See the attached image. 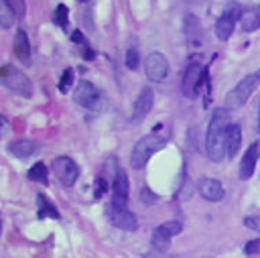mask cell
<instances>
[{
    "mask_svg": "<svg viewBox=\"0 0 260 258\" xmlns=\"http://www.w3.org/2000/svg\"><path fill=\"white\" fill-rule=\"evenodd\" d=\"M230 110L217 108L211 114L209 126H207V136H205V150L209 160L221 163L225 158V132L230 128Z\"/></svg>",
    "mask_w": 260,
    "mask_h": 258,
    "instance_id": "6da1fadb",
    "label": "cell"
},
{
    "mask_svg": "<svg viewBox=\"0 0 260 258\" xmlns=\"http://www.w3.org/2000/svg\"><path fill=\"white\" fill-rule=\"evenodd\" d=\"M165 144H167V138H162V136L156 134V132H152V134L140 138V140L134 144L132 152H130V167H132V169H142V167L150 160V156H152L156 150H160Z\"/></svg>",
    "mask_w": 260,
    "mask_h": 258,
    "instance_id": "7a4b0ae2",
    "label": "cell"
},
{
    "mask_svg": "<svg viewBox=\"0 0 260 258\" xmlns=\"http://www.w3.org/2000/svg\"><path fill=\"white\" fill-rule=\"evenodd\" d=\"M258 83H260V71H254V73L246 75L242 81L236 83L234 89L228 91V95H225V108H228V110H238V108H242V106L250 100V95H252V91L258 87Z\"/></svg>",
    "mask_w": 260,
    "mask_h": 258,
    "instance_id": "3957f363",
    "label": "cell"
},
{
    "mask_svg": "<svg viewBox=\"0 0 260 258\" xmlns=\"http://www.w3.org/2000/svg\"><path fill=\"white\" fill-rule=\"evenodd\" d=\"M0 81L6 89H10L12 93L16 95H22V98H30L32 95V85H30V79L26 77L24 71L12 67V65H2L0 69Z\"/></svg>",
    "mask_w": 260,
    "mask_h": 258,
    "instance_id": "277c9868",
    "label": "cell"
},
{
    "mask_svg": "<svg viewBox=\"0 0 260 258\" xmlns=\"http://www.w3.org/2000/svg\"><path fill=\"white\" fill-rule=\"evenodd\" d=\"M73 102H75L77 106H83V108L93 110V112H100V110L104 108L102 91H100L91 81H85V79H81V81L75 85Z\"/></svg>",
    "mask_w": 260,
    "mask_h": 258,
    "instance_id": "5b68a950",
    "label": "cell"
},
{
    "mask_svg": "<svg viewBox=\"0 0 260 258\" xmlns=\"http://www.w3.org/2000/svg\"><path fill=\"white\" fill-rule=\"evenodd\" d=\"M205 75H207V67H203L201 63L193 61L187 65L185 73H183V81H181V91L185 98H195L201 89V85H205Z\"/></svg>",
    "mask_w": 260,
    "mask_h": 258,
    "instance_id": "8992f818",
    "label": "cell"
},
{
    "mask_svg": "<svg viewBox=\"0 0 260 258\" xmlns=\"http://www.w3.org/2000/svg\"><path fill=\"white\" fill-rule=\"evenodd\" d=\"M242 8H240V4H230L225 10H223V14L217 18V22H215V37L219 39V41H228L230 37H232V33H234V28H236V22L242 18Z\"/></svg>",
    "mask_w": 260,
    "mask_h": 258,
    "instance_id": "52a82bcc",
    "label": "cell"
},
{
    "mask_svg": "<svg viewBox=\"0 0 260 258\" xmlns=\"http://www.w3.org/2000/svg\"><path fill=\"white\" fill-rule=\"evenodd\" d=\"M51 169H53L55 177L59 179V183L65 185V187H71L77 181V177H79V167L69 156H57V158H53Z\"/></svg>",
    "mask_w": 260,
    "mask_h": 258,
    "instance_id": "ba28073f",
    "label": "cell"
},
{
    "mask_svg": "<svg viewBox=\"0 0 260 258\" xmlns=\"http://www.w3.org/2000/svg\"><path fill=\"white\" fill-rule=\"evenodd\" d=\"M106 215H108V219H110V223L114 228H120L124 232H134L138 228V217L132 211H128L126 207L110 203L108 209H106Z\"/></svg>",
    "mask_w": 260,
    "mask_h": 258,
    "instance_id": "9c48e42d",
    "label": "cell"
},
{
    "mask_svg": "<svg viewBox=\"0 0 260 258\" xmlns=\"http://www.w3.org/2000/svg\"><path fill=\"white\" fill-rule=\"evenodd\" d=\"M181 230H183L181 221H165V223H160L152 232V238H150L152 248L158 250V252H165L169 248V244H171V238L177 236V234H181Z\"/></svg>",
    "mask_w": 260,
    "mask_h": 258,
    "instance_id": "30bf717a",
    "label": "cell"
},
{
    "mask_svg": "<svg viewBox=\"0 0 260 258\" xmlns=\"http://www.w3.org/2000/svg\"><path fill=\"white\" fill-rule=\"evenodd\" d=\"M144 73H146L148 81H154V83L162 81V79L167 77V73H169V61H167V57H165L162 53H158V51L150 53V55L146 57Z\"/></svg>",
    "mask_w": 260,
    "mask_h": 258,
    "instance_id": "8fae6325",
    "label": "cell"
},
{
    "mask_svg": "<svg viewBox=\"0 0 260 258\" xmlns=\"http://www.w3.org/2000/svg\"><path fill=\"white\" fill-rule=\"evenodd\" d=\"M152 102H154V93L150 87H142L138 98L134 100V106H132V122H142L148 112L152 110Z\"/></svg>",
    "mask_w": 260,
    "mask_h": 258,
    "instance_id": "7c38bea8",
    "label": "cell"
},
{
    "mask_svg": "<svg viewBox=\"0 0 260 258\" xmlns=\"http://www.w3.org/2000/svg\"><path fill=\"white\" fill-rule=\"evenodd\" d=\"M128 193H130V185H128V177L124 171H118L112 183V203L126 207L128 203Z\"/></svg>",
    "mask_w": 260,
    "mask_h": 258,
    "instance_id": "4fadbf2b",
    "label": "cell"
},
{
    "mask_svg": "<svg viewBox=\"0 0 260 258\" xmlns=\"http://www.w3.org/2000/svg\"><path fill=\"white\" fill-rule=\"evenodd\" d=\"M199 195L203 199L215 203V201H221L223 199L225 191H223V185L217 179H213V177H201L199 179Z\"/></svg>",
    "mask_w": 260,
    "mask_h": 258,
    "instance_id": "5bb4252c",
    "label": "cell"
},
{
    "mask_svg": "<svg viewBox=\"0 0 260 258\" xmlns=\"http://www.w3.org/2000/svg\"><path fill=\"white\" fill-rule=\"evenodd\" d=\"M183 33H185L187 45L191 49H197L201 45V22L195 14H187L183 18Z\"/></svg>",
    "mask_w": 260,
    "mask_h": 258,
    "instance_id": "9a60e30c",
    "label": "cell"
},
{
    "mask_svg": "<svg viewBox=\"0 0 260 258\" xmlns=\"http://www.w3.org/2000/svg\"><path fill=\"white\" fill-rule=\"evenodd\" d=\"M258 154H260V144L258 142H252L248 146V150L244 152V158H242V165H240V179H250L254 175V169H256V163H258Z\"/></svg>",
    "mask_w": 260,
    "mask_h": 258,
    "instance_id": "2e32d148",
    "label": "cell"
},
{
    "mask_svg": "<svg viewBox=\"0 0 260 258\" xmlns=\"http://www.w3.org/2000/svg\"><path fill=\"white\" fill-rule=\"evenodd\" d=\"M240 142H242V130L238 124H230L228 132H225V156L234 158L240 150Z\"/></svg>",
    "mask_w": 260,
    "mask_h": 258,
    "instance_id": "e0dca14e",
    "label": "cell"
},
{
    "mask_svg": "<svg viewBox=\"0 0 260 258\" xmlns=\"http://www.w3.org/2000/svg\"><path fill=\"white\" fill-rule=\"evenodd\" d=\"M240 24H242V30L244 33H252V30L260 28V4H254V6L246 8L242 12Z\"/></svg>",
    "mask_w": 260,
    "mask_h": 258,
    "instance_id": "ac0fdd59",
    "label": "cell"
},
{
    "mask_svg": "<svg viewBox=\"0 0 260 258\" xmlns=\"http://www.w3.org/2000/svg\"><path fill=\"white\" fill-rule=\"evenodd\" d=\"M14 55L22 61V63H28L30 61V43H28V37L22 28L16 30V37H14Z\"/></svg>",
    "mask_w": 260,
    "mask_h": 258,
    "instance_id": "d6986e66",
    "label": "cell"
},
{
    "mask_svg": "<svg viewBox=\"0 0 260 258\" xmlns=\"http://www.w3.org/2000/svg\"><path fill=\"white\" fill-rule=\"evenodd\" d=\"M8 152L18 156V158H26L30 154L37 152V144L32 140H26V138H20V140H12L8 144Z\"/></svg>",
    "mask_w": 260,
    "mask_h": 258,
    "instance_id": "ffe728a7",
    "label": "cell"
},
{
    "mask_svg": "<svg viewBox=\"0 0 260 258\" xmlns=\"http://www.w3.org/2000/svg\"><path fill=\"white\" fill-rule=\"evenodd\" d=\"M37 211H39V217H53V219H59L61 213L57 211V207L45 197V195H37Z\"/></svg>",
    "mask_w": 260,
    "mask_h": 258,
    "instance_id": "44dd1931",
    "label": "cell"
},
{
    "mask_svg": "<svg viewBox=\"0 0 260 258\" xmlns=\"http://www.w3.org/2000/svg\"><path fill=\"white\" fill-rule=\"evenodd\" d=\"M47 177H49V175H47V165H45V163H35V165L28 169V179L35 181V183L47 185V183H49Z\"/></svg>",
    "mask_w": 260,
    "mask_h": 258,
    "instance_id": "7402d4cb",
    "label": "cell"
},
{
    "mask_svg": "<svg viewBox=\"0 0 260 258\" xmlns=\"http://www.w3.org/2000/svg\"><path fill=\"white\" fill-rule=\"evenodd\" d=\"M55 22L61 28H65L69 24V8L65 4H57V8H55Z\"/></svg>",
    "mask_w": 260,
    "mask_h": 258,
    "instance_id": "603a6c76",
    "label": "cell"
},
{
    "mask_svg": "<svg viewBox=\"0 0 260 258\" xmlns=\"http://www.w3.org/2000/svg\"><path fill=\"white\" fill-rule=\"evenodd\" d=\"M138 65H140V55H138V49H136V47H130V49L126 51V67L134 71Z\"/></svg>",
    "mask_w": 260,
    "mask_h": 258,
    "instance_id": "cb8c5ba5",
    "label": "cell"
},
{
    "mask_svg": "<svg viewBox=\"0 0 260 258\" xmlns=\"http://www.w3.org/2000/svg\"><path fill=\"white\" fill-rule=\"evenodd\" d=\"M71 83H73V69H71V67H67V69L63 71L61 79H59V91H61V93H65V91L71 87Z\"/></svg>",
    "mask_w": 260,
    "mask_h": 258,
    "instance_id": "d4e9b609",
    "label": "cell"
},
{
    "mask_svg": "<svg viewBox=\"0 0 260 258\" xmlns=\"http://www.w3.org/2000/svg\"><path fill=\"white\" fill-rule=\"evenodd\" d=\"M6 6L12 10V14H14L16 18L24 16V2H22V0H6Z\"/></svg>",
    "mask_w": 260,
    "mask_h": 258,
    "instance_id": "484cf974",
    "label": "cell"
},
{
    "mask_svg": "<svg viewBox=\"0 0 260 258\" xmlns=\"http://www.w3.org/2000/svg\"><path fill=\"white\" fill-rule=\"evenodd\" d=\"M106 191H108V181H106L104 177H98V179H95V187H93V195H95V199H100Z\"/></svg>",
    "mask_w": 260,
    "mask_h": 258,
    "instance_id": "4316f807",
    "label": "cell"
},
{
    "mask_svg": "<svg viewBox=\"0 0 260 258\" xmlns=\"http://www.w3.org/2000/svg\"><path fill=\"white\" fill-rule=\"evenodd\" d=\"M140 199H142V203H154L156 201V195L146 187V185H142V189H140Z\"/></svg>",
    "mask_w": 260,
    "mask_h": 258,
    "instance_id": "83f0119b",
    "label": "cell"
},
{
    "mask_svg": "<svg viewBox=\"0 0 260 258\" xmlns=\"http://www.w3.org/2000/svg\"><path fill=\"white\" fill-rule=\"evenodd\" d=\"M244 225L254 230V232H260V215H248L244 217Z\"/></svg>",
    "mask_w": 260,
    "mask_h": 258,
    "instance_id": "f1b7e54d",
    "label": "cell"
},
{
    "mask_svg": "<svg viewBox=\"0 0 260 258\" xmlns=\"http://www.w3.org/2000/svg\"><path fill=\"white\" fill-rule=\"evenodd\" d=\"M244 252H246V254H256V252H260V238L250 240V242L244 246Z\"/></svg>",
    "mask_w": 260,
    "mask_h": 258,
    "instance_id": "f546056e",
    "label": "cell"
},
{
    "mask_svg": "<svg viewBox=\"0 0 260 258\" xmlns=\"http://www.w3.org/2000/svg\"><path fill=\"white\" fill-rule=\"evenodd\" d=\"M83 57H85V59H93V57H95V53H93L87 45H83Z\"/></svg>",
    "mask_w": 260,
    "mask_h": 258,
    "instance_id": "4dcf8cb0",
    "label": "cell"
},
{
    "mask_svg": "<svg viewBox=\"0 0 260 258\" xmlns=\"http://www.w3.org/2000/svg\"><path fill=\"white\" fill-rule=\"evenodd\" d=\"M258 134H260V104H258Z\"/></svg>",
    "mask_w": 260,
    "mask_h": 258,
    "instance_id": "1f68e13d",
    "label": "cell"
},
{
    "mask_svg": "<svg viewBox=\"0 0 260 258\" xmlns=\"http://www.w3.org/2000/svg\"><path fill=\"white\" fill-rule=\"evenodd\" d=\"M77 2H81V4H85V2H89V0H77Z\"/></svg>",
    "mask_w": 260,
    "mask_h": 258,
    "instance_id": "d6a6232c",
    "label": "cell"
},
{
    "mask_svg": "<svg viewBox=\"0 0 260 258\" xmlns=\"http://www.w3.org/2000/svg\"><path fill=\"white\" fill-rule=\"evenodd\" d=\"M189 2H203V0H189Z\"/></svg>",
    "mask_w": 260,
    "mask_h": 258,
    "instance_id": "836d02e7",
    "label": "cell"
}]
</instances>
